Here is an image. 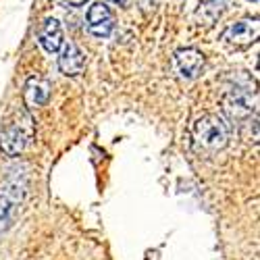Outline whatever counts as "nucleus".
I'll list each match as a JSON object with an SVG mask.
<instances>
[{
  "label": "nucleus",
  "instance_id": "obj_12",
  "mask_svg": "<svg viewBox=\"0 0 260 260\" xmlns=\"http://www.w3.org/2000/svg\"><path fill=\"white\" fill-rule=\"evenodd\" d=\"M11 221H13V206L5 196H0V231L7 229Z\"/></svg>",
  "mask_w": 260,
  "mask_h": 260
},
{
  "label": "nucleus",
  "instance_id": "obj_15",
  "mask_svg": "<svg viewBox=\"0 0 260 260\" xmlns=\"http://www.w3.org/2000/svg\"><path fill=\"white\" fill-rule=\"evenodd\" d=\"M248 3H258V0H248Z\"/></svg>",
  "mask_w": 260,
  "mask_h": 260
},
{
  "label": "nucleus",
  "instance_id": "obj_14",
  "mask_svg": "<svg viewBox=\"0 0 260 260\" xmlns=\"http://www.w3.org/2000/svg\"><path fill=\"white\" fill-rule=\"evenodd\" d=\"M108 3H115V5H123V3H127V0H108Z\"/></svg>",
  "mask_w": 260,
  "mask_h": 260
},
{
  "label": "nucleus",
  "instance_id": "obj_4",
  "mask_svg": "<svg viewBox=\"0 0 260 260\" xmlns=\"http://www.w3.org/2000/svg\"><path fill=\"white\" fill-rule=\"evenodd\" d=\"M258 34H260L258 19H242L223 31V40H227L233 46H250L258 40Z\"/></svg>",
  "mask_w": 260,
  "mask_h": 260
},
{
  "label": "nucleus",
  "instance_id": "obj_7",
  "mask_svg": "<svg viewBox=\"0 0 260 260\" xmlns=\"http://www.w3.org/2000/svg\"><path fill=\"white\" fill-rule=\"evenodd\" d=\"M175 62L181 77L193 79L204 67V54L198 48H181L175 52Z\"/></svg>",
  "mask_w": 260,
  "mask_h": 260
},
{
  "label": "nucleus",
  "instance_id": "obj_9",
  "mask_svg": "<svg viewBox=\"0 0 260 260\" xmlns=\"http://www.w3.org/2000/svg\"><path fill=\"white\" fill-rule=\"evenodd\" d=\"M25 104L29 108H40L44 106L50 98V81L44 77H29L25 83Z\"/></svg>",
  "mask_w": 260,
  "mask_h": 260
},
{
  "label": "nucleus",
  "instance_id": "obj_2",
  "mask_svg": "<svg viewBox=\"0 0 260 260\" xmlns=\"http://www.w3.org/2000/svg\"><path fill=\"white\" fill-rule=\"evenodd\" d=\"M31 136H34V132H31L29 119H27V123L11 121L3 127V132H0V150H3L7 156H19L25 150V146L29 144Z\"/></svg>",
  "mask_w": 260,
  "mask_h": 260
},
{
  "label": "nucleus",
  "instance_id": "obj_6",
  "mask_svg": "<svg viewBox=\"0 0 260 260\" xmlns=\"http://www.w3.org/2000/svg\"><path fill=\"white\" fill-rule=\"evenodd\" d=\"M58 52H60L58 54V69L64 75L75 77V75H79L83 71L85 56H83V52L79 50L77 44H73V42H67V44H64V42H62V46H60Z\"/></svg>",
  "mask_w": 260,
  "mask_h": 260
},
{
  "label": "nucleus",
  "instance_id": "obj_10",
  "mask_svg": "<svg viewBox=\"0 0 260 260\" xmlns=\"http://www.w3.org/2000/svg\"><path fill=\"white\" fill-rule=\"evenodd\" d=\"M225 5H227V0H204V3H200L198 11H196V17L202 21L204 25H210L219 19Z\"/></svg>",
  "mask_w": 260,
  "mask_h": 260
},
{
  "label": "nucleus",
  "instance_id": "obj_8",
  "mask_svg": "<svg viewBox=\"0 0 260 260\" xmlns=\"http://www.w3.org/2000/svg\"><path fill=\"white\" fill-rule=\"evenodd\" d=\"M38 40L42 48H44L46 52L54 54L60 50L62 46V27H60V21L54 19V17H48L44 23H42L40 31H38Z\"/></svg>",
  "mask_w": 260,
  "mask_h": 260
},
{
  "label": "nucleus",
  "instance_id": "obj_3",
  "mask_svg": "<svg viewBox=\"0 0 260 260\" xmlns=\"http://www.w3.org/2000/svg\"><path fill=\"white\" fill-rule=\"evenodd\" d=\"M254 104H256V98L252 100L250 92H246L242 88H233L227 94V98L223 102V108H225V113L229 115V119L242 123L244 119H248L254 113Z\"/></svg>",
  "mask_w": 260,
  "mask_h": 260
},
{
  "label": "nucleus",
  "instance_id": "obj_5",
  "mask_svg": "<svg viewBox=\"0 0 260 260\" xmlns=\"http://www.w3.org/2000/svg\"><path fill=\"white\" fill-rule=\"evenodd\" d=\"M88 29L96 38H108L115 29V17L104 3H94L88 11Z\"/></svg>",
  "mask_w": 260,
  "mask_h": 260
},
{
  "label": "nucleus",
  "instance_id": "obj_1",
  "mask_svg": "<svg viewBox=\"0 0 260 260\" xmlns=\"http://www.w3.org/2000/svg\"><path fill=\"white\" fill-rule=\"evenodd\" d=\"M191 140L198 152L214 154L221 152L229 144V125L219 115H202L191 125Z\"/></svg>",
  "mask_w": 260,
  "mask_h": 260
},
{
  "label": "nucleus",
  "instance_id": "obj_11",
  "mask_svg": "<svg viewBox=\"0 0 260 260\" xmlns=\"http://www.w3.org/2000/svg\"><path fill=\"white\" fill-rule=\"evenodd\" d=\"M240 127H242V138L246 142H252V144L258 142V119H256V115L254 117L250 115L248 119H244L240 123Z\"/></svg>",
  "mask_w": 260,
  "mask_h": 260
},
{
  "label": "nucleus",
  "instance_id": "obj_13",
  "mask_svg": "<svg viewBox=\"0 0 260 260\" xmlns=\"http://www.w3.org/2000/svg\"><path fill=\"white\" fill-rule=\"evenodd\" d=\"M69 3H71V5H75V7H81V5L85 3V0H69Z\"/></svg>",
  "mask_w": 260,
  "mask_h": 260
}]
</instances>
